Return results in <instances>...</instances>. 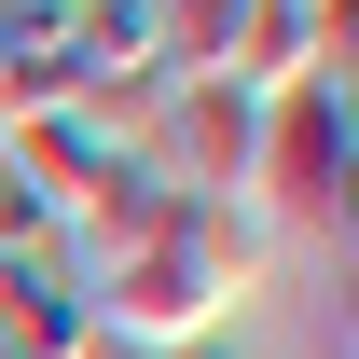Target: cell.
<instances>
[{
    "mask_svg": "<svg viewBox=\"0 0 359 359\" xmlns=\"http://www.w3.org/2000/svg\"><path fill=\"white\" fill-rule=\"evenodd\" d=\"M346 180H359V111H346V83L318 69V83H290V97H263V152H249V208H263V235L290 249H332L346 235Z\"/></svg>",
    "mask_w": 359,
    "mask_h": 359,
    "instance_id": "1",
    "label": "cell"
},
{
    "mask_svg": "<svg viewBox=\"0 0 359 359\" xmlns=\"http://www.w3.org/2000/svg\"><path fill=\"white\" fill-rule=\"evenodd\" d=\"M194 222V208H180ZM83 304H97V346H138V359H166L180 332H208L222 304V276L194 263V235H152V249H125V263H83Z\"/></svg>",
    "mask_w": 359,
    "mask_h": 359,
    "instance_id": "2",
    "label": "cell"
},
{
    "mask_svg": "<svg viewBox=\"0 0 359 359\" xmlns=\"http://www.w3.org/2000/svg\"><path fill=\"white\" fill-rule=\"evenodd\" d=\"M138 152H152L180 194H249V152H263V97H249V83H222V69H180Z\"/></svg>",
    "mask_w": 359,
    "mask_h": 359,
    "instance_id": "3",
    "label": "cell"
},
{
    "mask_svg": "<svg viewBox=\"0 0 359 359\" xmlns=\"http://www.w3.org/2000/svg\"><path fill=\"white\" fill-rule=\"evenodd\" d=\"M0 359H97V304L69 249H28L0 276Z\"/></svg>",
    "mask_w": 359,
    "mask_h": 359,
    "instance_id": "4",
    "label": "cell"
},
{
    "mask_svg": "<svg viewBox=\"0 0 359 359\" xmlns=\"http://www.w3.org/2000/svg\"><path fill=\"white\" fill-rule=\"evenodd\" d=\"M69 69H83V83L166 69V14H152V0H69Z\"/></svg>",
    "mask_w": 359,
    "mask_h": 359,
    "instance_id": "5",
    "label": "cell"
},
{
    "mask_svg": "<svg viewBox=\"0 0 359 359\" xmlns=\"http://www.w3.org/2000/svg\"><path fill=\"white\" fill-rule=\"evenodd\" d=\"M180 235H194V263L222 276V304H235V290H263V263H276V235H263L249 194H194V222H180Z\"/></svg>",
    "mask_w": 359,
    "mask_h": 359,
    "instance_id": "6",
    "label": "cell"
},
{
    "mask_svg": "<svg viewBox=\"0 0 359 359\" xmlns=\"http://www.w3.org/2000/svg\"><path fill=\"white\" fill-rule=\"evenodd\" d=\"M166 359H263V346H249V332H235V318H208V332H180Z\"/></svg>",
    "mask_w": 359,
    "mask_h": 359,
    "instance_id": "7",
    "label": "cell"
},
{
    "mask_svg": "<svg viewBox=\"0 0 359 359\" xmlns=\"http://www.w3.org/2000/svg\"><path fill=\"white\" fill-rule=\"evenodd\" d=\"M97 359H138V346H97Z\"/></svg>",
    "mask_w": 359,
    "mask_h": 359,
    "instance_id": "8",
    "label": "cell"
}]
</instances>
